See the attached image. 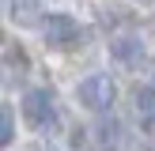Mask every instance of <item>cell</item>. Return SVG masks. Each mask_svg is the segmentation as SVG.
Here are the masks:
<instances>
[{"label":"cell","mask_w":155,"mask_h":151,"mask_svg":"<svg viewBox=\"0 0 155 151\" xmlns=\"http://www.w3.org/2000/svg\"><path fill=\"white\" fill-rule=\"evenodd\" d=\"M76 98H80L87 110L102 113V110H110V106H114V98H117V87H114V79H110V76L91 72L87 79H80V87H76Z\"/></svg>","instance_id":"cell-1"},{"label":"cell","mask_w":155,"mask_h":151,"mask_svg":"<svg viewBox=\"0 0 155 151\" xmlns=\"http://www.w3.org/2000/svg\"><path fill=\"white\" fill-rule=\"evenodd\" d=\"M12 19L19 27H38L42 23V0H12Z\"/></svg>","instance_id":"cell-5"},{"label":"cell","mask_w":155,"mask_h":151,"mask_svg":"<svg viewBox=\"0 0 155 151\" xmlns=\"http://www.w3.org/2000/svg\"><path fill=\"white\" fill-rule=\"evenodd\" d=\"M110 53L121 64H140L144 60V42L140 38H117V42H110Z\"/></svg>","instance_id":"cell-4"},{"label":"cell","mask_w":155,"mask_h":151,"mask_svg":"<svg viewBox=\"0 0 155 151\" xmlns=\"http://www.w3.org/2000/svg\"><path fill=\"white\" fill-rule=\"evenodd\" d=\"M151 79H155V76H151Z\"/></svg>","instance_id":"cell-8"},{"label":"cell","mask_w":155,"mask_h":151,"mask_svg":"<svg viewBox=\"0 0 155 151\" xmlns=\"http://www.w3.org/2000/svg\"><path fill=\"white\" fill-rule=\"evenodd\" d=\"M136 106H140L144 113H155V87H144V91H136Z\"/></svg>","instance_id":"cell-7"},{"label":"cell","mask_w":155,"mask_h":151,"mask_svg":"<svg viewBox=\"0 0 155 151\" xmlns=\"http://www.w3.org/2000/svg\"><path fill=\"white\" fill-rule=\"evenodd\" d=\"M12 132H15L12 110H0V147H4V143H12Z\"/></svg>","instance_id":"cell-6"},{"label":"cell","mask_w":155,"mask_h":151,"mask_svg":"<svg viewBox=\"0 0 155 151\" xmlns=\"http://www.w3.org/2000/svg\"><path fill=\"white\" fill-rule=\"evenodd\" d=\"M42 30H45V45H53V49L76 42V19L72 15H49L42 23Z\"/></svg>","instance_id":"cell-3"},{"label":"cell","mask_w":155,"mask_h":151,"mask_svg":"<svg viewBox=\"0 0 155 151\" xmlns=\"http://www.w3.org/2000/svg\"><path fill=\"white\" fill-rule=\"evenodd\" d=\"M23 117L34 128L49 125L53 121V95L49 91H27V95H23Z\"/></svg>","instance_id":"cell-2"}]
</instances>
